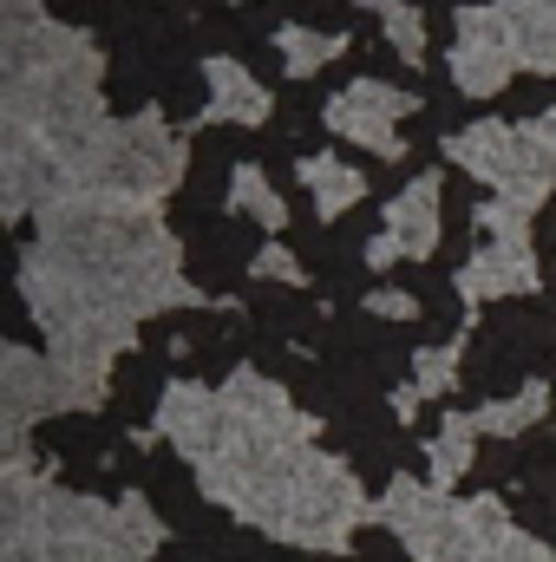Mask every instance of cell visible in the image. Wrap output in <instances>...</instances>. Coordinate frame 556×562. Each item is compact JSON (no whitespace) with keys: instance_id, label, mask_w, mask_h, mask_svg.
Returning <instances> with one entry per match:
<instances>
[{"instance_id":"obj_1","label":"cell","mask_w":556,"mask_h":562,"mask_svg":"<svg viewBox=\"0 0 556 562\" xmlns=\"http://www.w3.org/2000/svg\"><path fill=\"white\" fill-rule=\"evenodd\" d=\"M288 7H294V20H301V26H308L314 40H321V33H341V26H347V7H341V0H288Z\"/></svg>"},{"instance_id":"obj_2","label":"cell","mask_w":556,"mask_h":562,"mask_svg":"<svg viewBox=\"0 0 556 562\" xmlns=\"http://www.w3.org/2000/svg\"><path fill=\"white\" fill-rule=\"evenodd\" d=\"M354 72H360V79H393V72H400V53L380 46V40H367V46L354 53Z\"/></svg>"}]
</instances>
